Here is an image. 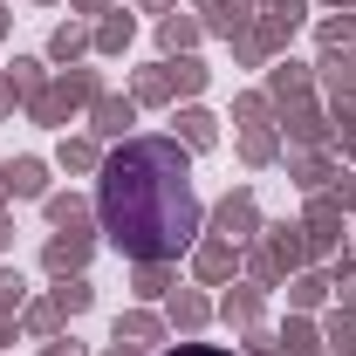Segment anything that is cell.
<instances>
[{"label":"cell","mask_w":356,"mask_h":356,"mask_svg":"<svg viewBox=\"0 0 356 356\" xmlns=\"http://www.w3.org/2000/svg\"><path fill=\"white\" fill-rule=\"evenodd\" d=\"M165 356H233V350H220V343H178V350H165Z\"/></svg>","instance_id":"cell-2"},{"label":"cell","mask_w":356,"mask_h":356,"mask_svg":"<svg viewBox=\"0 0 356 356\" xmlns=\"http://www.w3.org/2000/svg\"><path fill=\"white\" fill-rule=\"evenodd\" d=\"M96 213L131 261H172L199 233L192 158L178 151V137H131L124 151H110L96 178Z\"/></svg>","instance_id":"cell-1"}]
</instances>
